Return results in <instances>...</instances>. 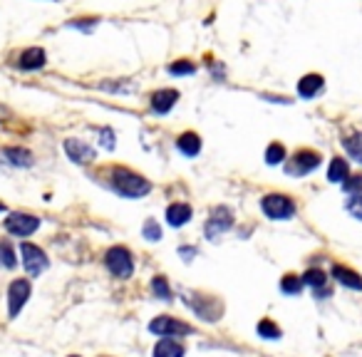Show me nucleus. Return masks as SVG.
<instances>
[{"instance_id": "obj_1", "label": "nucleus", "mask_w": 362, "mask_h": 357, "mask_svg": "<svg viewBox=\"0 0 362 357\" xmlns=\"http://www.w3.org/2000/svg\"><path fill=\"white\" fill-rule=\"evenodd\" d=\"M112 186L117 189V194L127 199H139V196H147L152 191V184L147 178L137 172H129V169H114L112 172Z\"/></svg>"}, {"instance_id": "obj_2", "label": "nucleus", "mask_w": 362, "mask_h": 357, "mask_svg": "<svg viewBox=\"0 0 362 357\" xmlns=\"http://www.w3.org/2000/svg\"><path fill=\"white\" fill-rule=\"evenodd\" d=\"M261 208L263 214L273 221H288L296 214V203H293L291 196H285V194H268V196H263Z\"/></svg>"}, {"instance_id": "obj_3", "label": "nucleus", "mask_w": 362, "mask_h": 357, "mask_svg": "<svg viewBox=\"0 0 362 357\" xmlns=\"http://www.w3.org/2000/svg\"><path fill=\"white\" fill-rule=\"evenodd\" d=\"M107 268L109 273L117 275V278H129L132 271H134V261H132V253L125 248V246H114V248L107 250Z\"/></svg>"}, {"instance_id": "obj_4", "label": "nucleus", "mask_w": 362, "mask_h": 357, "mask_svg": "<svg viewBox=\"0 0 362 357\" xmlns=\"http://www.w3.org/2000/svg\"><path fill=\"white\" fill-rule=\"evenodd\" d=\"M149 330H152L154 335H159V338H177V335H189L191 325L177 320V318L159 315V318H154V320L149 322Z\"/></svg>"}, {"instance_id": "obj_5", "label": "nucleus", "mask_w": 362, "mask_h": 357, "mask_svg": "<svg viewBox=\"0 0 362 357\" xmlns=\"http://www.w3.org/2000/svg\"><path fill=\"white\" fill-rule=\"evenodd\" d=\"M40 226V219L33 214H23V211H15L6 219V228L12 236H33Z\"/></svg>"}, {"instance_id": "obj_6", "label": "nucleus", "mask_w": 362, "mask_h": 357, "mask_svg": "<svg viewBox=\"0 0 362 357\" xmlns=\"http://www.w3.org/2000/svg\"><path fill=\"white\" fill-rule=\"evenodd\" d=\"M28 298H30V280L25 278L12 280L10 288H8V313H10V318H18L23 305L28 303Z\"/></svg>"}, {"instance_id": "obj_7", "label": "nucleus", "mask_w": 362, "mask_h": 357, "mask_svg": "<svg viewBox=\"0 0 362 357\" xmlns=\"http://www.w3.org/2000/svg\"><path fill=\"white\" fill-rule=\"evenodd\" d=\"M20 253H23V266L30 275H40L45 268H48V256L45 250L37 248L33 244H23L20 246Z\"/></svg>"}, {"instance_id": "obj_8", "label": "nucleus", "mask_w": 362, "mask_h": 357, "mask_svg": "<svg viewBox=\"0 0 362 357\" xmlns=\"http://www.w3.org/2000/svg\"><path fill=\"white\" fill-rule=\"evenodd\" d=\"M231 226H233L231 211H228L226 206H219V208L211 211V219H208V223H206V236L216 238V236H221L224 231H228Z\"/></svg>"}, {"instance_id": "obj_9", "label": "nucleus", "mask_w": 362, "mask_h": 357, "mask_svg": "<svg viewBox=\"0 0 362 357\" xmlns=\"http://www.w3.org/2000/svg\"><path fill=\"white\" fill-rule=\"evenodd\" d=\"M318 167H320V154H318V152H310V149H303V152H298V154L293 156V164L288 167V172L300 176V174H310Z\"/></svg>"}, {"instance_id": "obj_10", "label": "nucleus", "mask_w": 362, "mask_h": 357, "mask_svg": "<svg viewBox=\"0 0 362 357\" xmlns=\"http://www.w3.org/2000/svg\"><path fill=\"white\" fill-rule=\"evenodd\" d=\"M65 152L72 161H78V164H87V161L95 159V149L84 144L82 139H67L65 142Z\"/></svg>"}, {"instance_id": "obj_11", "label": "nucleus", "mask_w": 362, "mask_h": 357, "mask_svg": "<svg viewBox=\"0 0 362 357\" xmlns=\"http://www.w3.org/2000/svg\"><path fill=\"white\" fill-rule=\"evenodd\" d=\"M177 100H179L177 89H159V92L152 95V109L159 112V114H167V112H172V107L177 104Z\"/></svg>"}, {"instance_id": "obj_12", "label": "nucleus", "mask_w": 362, "mask_h": 357, "mask_svg": "<svg viewBox=\"0 0 362 357\" xmlns=\"http://www.w3.org/2000/svg\"><path fill=\"white\" fill-rule=\"evenodd\" d=\"M333 278L338 280L340 286L352 288V291H362V275H360V273H355L352 268L333 266Z\"/></svg>"}, {"instance_id": "obj_13", "label": "nucleus", "mask_w": 362, "mask_h": 357, "mask_svg": "<svg viewBox=\"0 0 362 357\" xmlns=\"http://www.w3.org/2000/svg\"><path fill=\"white\" fill-rule=\"evenodd\" d=\"M45 60H48V55H45L42 48H28L20 53L18 65L23 67V70H40V67L45 65Z\"/></svg>"}, {"instance_id": "obj_14", "label": "nucleus", "mask_w": 362, "mask_h": 357, "mask_svg": "<svg viewBox=\"0 0 362 357\" xmlns=\"http://www.w3.org/2000/svg\"><path fill=\"white\" fill-rule=\"evenodd\" d=\"M189 219H191V206L189 203H181V201H177V203H172V206L167 208V223L169 226H184V223H189Z\"/></svg>"}, {"instance_id": "obj_15", "label": "nucleus", "mask_w": 362, "mask_h": 357, "mask_svg": "<svg viewBox=\"0 0 362 357\" xmlns=\"http://www.w3.org/2000/svg\"><path fill=\"white\" fill-rule=\"evenodd\" d=\"M323 84H325V80L320 77V75H305L300 82H298V95L305 97V100H310V97H315L318 92L323 89Z\"/></svg>"}, {"instance_id": "obj_16", "label": "nucleus", "mask_w": 362, "mask_h": 357, "mask_svg": "<svg viewBox=\"0 0 362 357\" xmlns=\"http://www.w3.org/2000/svg\"><path fill=\"white\" fill-rule=\"evenodd\" d=\"M177 147L184 156H196L201 152V137L194 134V131H184V134L177 139Z\"/></svg>"}, {"instance_id": "obj_17", "label": "nucleus", "mask_w": 362, "mask_h": 357, "mask_svg": "<svg viewBox=\"0 0 362 357\" xmlns=\"http://www.w3.org/2000/svg\"><path fill=\"white\" fill-rule=\"evenodd\" d=\"M154 357H184V345L172 338H161L154 345Z\"/></svg>"}, {"instance_id": "obj_18", "label": "nucleus", "mask_w": 362, "mask_h": 357, "mask_svg": "<svg viewBox=\"0 0 362 357\" xmlns=\"http://www.w3.org/2000/svg\"><path fill=\"white\" fill-rule=\"evenodd\" d=\"M347 176H350L347 161L340 159V156H335V159L330 161V167H327V178H330L333 184H345V181H347Z\"/></svg>"}, {"instance_id": "obj_19", "label": "nucleus", "mask_w": 362, "mask_h": 357, "mask_svg": "<svg viewBox=\"0 0 362 357\" xmlns=\"http://www.w3.org/2000/svg\"><path fill=\"white\" fill-rule=\"evenodd\" d=\"M6 156L10 159V164H15V167H33V154H30L28 149L8 147L6 149Z\"/></svg>"}, {"instance_id": "obj_20", "label": "nucleus", "mask_w": 362, "mask_h": 357, "mask_svg": "<svg viewBox=\"0 0 362 357\" xmlns=\"http://www.w3.org/2000/svg\"><path fill=\"white\" fill-rule=\"evenodd\" d=\"M343 144H345V149H347V154L362 164V131H355L352 137L343 139Z\"/></svg>"}, {"instance_id": "obj_21", "label": "nucleus", "mask_w": 362, "mask_h": 357, "mask_svg": "<svg viewBox=\"0 0 362 357\" xmlns=\"http://www.w3.org/2000/svg\"><path fill=\"white\" fill-rule=\"evenodd\" d=\"M303 286H305L303 278H298V275H293V273L283 275V280H280V291L288 293V295H298Z\"/></svg>"}, {"instance_id": "obj_22", "label": "nucleus", "mask_w": 362, "mask_h": 357, "mask_svg": "<svg viewBox=\"0 0 362 357\" xmlns=\"http://www.w3.org/2000/svg\"><path fill=\"white\" fill-rule=\"evenodd\" d=\"M285 159V147L278 142L268 144L266 149V164H271V167H275V164H280V161Z\"/></svg>"}, {"instance_id": "obj_23", "label": "nucleus", "mask_w": 362, "mask_h": 357, "mask_svg": "<svg viewBox=\"0 0 362 357\" xmlns=\"http://www.w3.org/2000/svg\"><path fill=\"white\" fill-rule=\"evenodd\" d=\"M325 271H320V268H310V271H305L303 275V283L305 286H313V288H323L325 286Z\"/></svg>"}, {"instance_id": "obj_24", "label": "nucleus", "mask_w": 362, "mask_h": 357, "mask_svg": "<svg viewBox=\"0 0 362 357\" xmlns=\"http://www.w3.org/2000/svg\"><path fill=\"white\" fill-rule=\"evenodd\" d=\"M258 335H261V338H266V340H278L280 338V327L275 325L273 320H261L258 322Z\"/></svg>"}, {"instance_id": "obj_25", "label": "nucleus", "mask_w": 362, "mask_h": 357, "mask_svg": "<svg viewBox=\"0 0 362 357\" xmlns=\"http://www.w3.org/2000/svg\"><path fill=\"white\" fill-rule=\"evenodd\" d=\"M196 72V65L194 62H189V60H177V62H172L169 65V75H194Z\"/></svg>"}, {"instance_id": "obj_26", "label": "nucleus", "mask_w": 362, "mask_h": 357, "mask_svg": "<svg viewBox=\"0 0 362 357\" xmlns=\"http://www.w3.org/2000/svg\"><path fill=\"white\" fill-rule=\"evenodd\" d=\"M347 214H352L357 221H362V194H352L350 199H347Z\"/></svg>"}, {"instance_id": "obj_27", "label": "nucleus", "mask_w": 362, "mask_h": 357, "mask_svg": "<svg viewBox=\"0 0 362 357\" xmlns=\"http://www.w3.org/2000/svg\"><path fill=\"white\" fill-rule=\"evenodd\" d=\"M152 288H154V293L159 298H164V300H169L172 298V291H169V283L167 278H161V275H156L154 280H152Z\"/></svg>"}, {"instance_id": "obj_28", "label": "nucleus", "mask_w": 362, "mask_h": 357, "mask_svg": "<svg viewBox=\"0 0 362 357\" xmlns=\"http://www.w3.org/2000/svg\"><path fill=\"white\" fill-rule=\"evenodd\" d=\"M144 238H147V241H159L161 238V228L156 226V221L149 219L147 223H144Z\"/></svg>"}, {"instance_id": "obj_29", "label": "nucleus", "mask_w": 362, "mask_h": 357, "mask_svg": "<svg viewBox=\"0 0 362 357\" xmlns=\"http://www.w3.org/2000/svg\"><path fill=\"white\" fill-rule=\"evenodd\" d=\"M345 191H350V194H362V176H347Z\"/></svg>"}, {"instance_id": "obj_30", "label": "nucleus", "mask_w": 362, "mask_h": 357, "mask_svg": "<svg viewBox=\"0 0 362 357\" xmlns=\"http://www.w3.org/2000/svg\"><path fill=\"white\" fill-rule=\"evenodd\" d=\"M0 253H3V263H6L8 268L15 266V256H12V248L10 244H0Z\"/></svg>"}, {"instance_id": "obj_31", "label": "nucleus", "mask_w": 362, "mask_h": 357, "mask_svg": "<svg viewBox=\"0 0 362 357\" xmlns=\"http://www.w3.org/2000/svg\"><path fill=\"white\" fill-rule=\"evenodd\" d=\"M100 142H102V147H105V149H114V142H112V131H109V129H102L100 131Z\"/></svg>"}, {"instance_id": "obj_32", "label": "nucleus", "mask_w": 362, "mask_h": 357, "mask_svg": "<svg viewBox=\"0 0 362 357\" xmlns=\"http://www.w3.org/2000/svg\"><path fill=\"white\" fill-rule=\"evenodd\" d=\"M0 211H6V203H3V201H0Z\"/></svg>"}, {"instance_id": "obj_33", "label": "nucleus", "mask_w": 362, "mask_h": 357, "mask_svg": "<svg viewBox=\"0 0 362 357\" xmlns=\"http://www.w3.org/2000/svg\"><path fill=\"white\" fill-rule=\"evenodd\" d=\"M70 357H80V355H70Z\"/></svg>"}]
</instances>
